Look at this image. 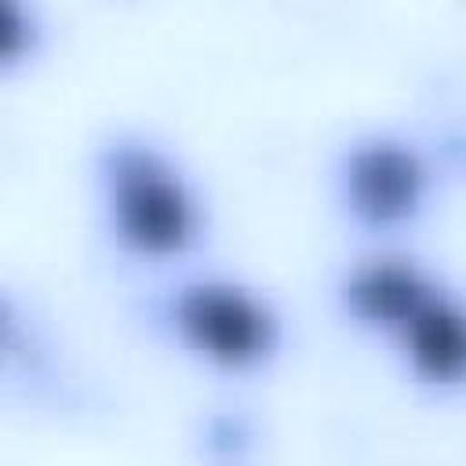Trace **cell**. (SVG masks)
Wrapping results in <instances>:
<instances>
[{"label":"cell","instance_id":"6da1fadb","mask_svg":"<svg viewBox=\"0 0 466 466\" xmlns=\"http://www.w3.org/2000/svg\"><path fill=\"white\" fill-rule=\"evenodd\" d=\"M113 215L120 237L142 251H175L193 233V204L182 182L149 153H135L116 167Z\"/></svg>","mask_w":466,"mask_h":466},{"label":"cell","instance_id":"7a4b0ae2","mask_svg":"<svg viewBox=\"0 0 466 466\" xmlns=\"http://www.w3.org/2000/svg\"><path fill=\"white\" fill-rule=\"evenodd\" d=\"M186 339L218 364H251L269 346L266 309L233 284H189L175 302Z\"/></svg>","mask_w":466,"mask_h":466},{"label":"cell","instance_id":"3957f363","mask_svg":"<svg viewBox=\"0 0 466 466\" xmlns=\"http://www.w3.org/2000/svg\"><path fill=\"white\" fill-rule=\"evenodd\" d=\"M350 197L353 208L371 222H393L408 215L422 189V164L397 142H371L350 157Z\"/></svg>","mask_w":466,"mask_h":466},{"label":"cell","instance_id":"277c9868","mask_svg":"<svg viewBox=\"0 0 466 466\" xmlns=\"http://www.w3.org/2000/svg\"><path fill=\"white\" fill-rule=\"evenodd\" d=\"M426 299H430V291H426L422 277L411 266L393 262V258L371 262L350 280V302L368 320L404 324Z\"/></svg>","mask_w":466,"mask_h":466},{"label":"cell","instance_id":"5b68a950","mask_svg":"<svg viewBox=\"0 0 466 466\" xmlns=\"http://www.w3.org/2000/svg\"><path fill=\"white\" fill-rule=\"evenodd\" d=\"M408 342L419 371L430 379H455L462 368V324L448 299L430 295L408 320Z\"/></svg>","mask_w":466,"mask_h":466},{"label":"cell","instance_id":"8992f818","mask_svg":"<svg viewBox=\"0 0 466 466\" xmlns=\"http://www.w3.org/2000/svg\"><path fill=\"white\" fill-rule=\"evenodd\" d=\"M25 40V22L11 4H0V58L15 55Z\"/></svg>","mask_w":466,"mask_h":466}]
</instances>
